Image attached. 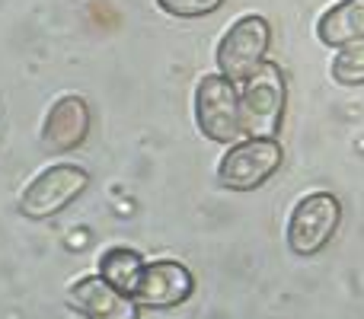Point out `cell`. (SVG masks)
Here are the masks:
<instances>
[{
  "label": "cell",
  "mask_w": 364,
  "mask_h": 319,
  "mask_svg": "<svg viewBox=\"0 0 364 319\" xmlns=\"http://www.w3.org/2000/svg\"><path fill=\"white\" fill-rule=\"evenodd\" d=\"M284 102H288V87L282 67L265 61L256 74L246 77L240 93V119L246 138H275L282 128Z\"/></svg>",
  "instance_id": "obj_1"
},
{
  "label": "cell",
  "mask_w": 364,
  "mask_h": 319,
  "mask_svg": "<svg viewBox=\"0 0 364 319\" xmlns=\"http://www.w3.org/2000/svg\"><path fill=\"white\" fill-rule=\"evenodd\" d=\"M272 45V26L259 13H246L240 16L230 29L224 32L218 45V67L224 77H230L233 83H243L246 77H252L265 64Z\"/></svg>",
  "instance_id": "obj_3"
},
{
  "label": "cell",
  "mask_w": 364,
  "mask_h": 319,
  "mask_svg": "<svg viewBox=\"0 0 364 319\" xmlns=\"http://www.w3.org/2000/svg\"><path fill=\"white\" fill-rule=\"evenodd\" d=\"M333 77L342 87H361L364 83V42H352L339 48L333 58Z\"/></svg>",
  "instance_id": "obj_12"
},
{
  "label": "cell",
  "mask_w": 364,
  "mask_h": 319,
  "mask_svg": "<svg viewBox=\"0 0 364 319\" xmlns=\"http://www.w3.org/2000/svg\"><path fill=\"white\" fill-rule=\"evenodd\" d=\"M144 265L147 262H144V256H141V252L128 249V246H112V249L102 252L100 271H96V275L106 278L112 288L125 291V294L132 297L134 288H138V281H141V271H144Z\"/></svg>",
  "instance_id": "obj_11"
},
{
  "label": "cell",
  "mask_w": 364,
  "mask_h": 319,
  "mask_svg": "<svg viewBox=\"0 0 364 319\" xmlns=\"http://www.w3.org/2000/svg\"><path fill=\"white\" fill-rule=\"evenodd\" d=\"M284 151L275 138H246L233 144L218 163V179L230 192H252L278 173Z\"/></svg>",
  "instance_id": "obj_4"
},
{
  "label": "cell",
  "mask_w": 364,
  "mask_h": 319,
  "mask_svg": "<svg viewBox=\"0 0 364 319\" xmlns=\"http://www.w3.org/2000/svg\"><path fill=\"white\" fill-rule=\"evenodd\" d=\"M192 291H195V278L186 265L173 262V259H157V262L144 265L141 281L132 297L138 307L170 310V307L186 303L188 297H192Z\"/></svg>",
  "instance_id": "obj_7"
},
{
  "label": "cell",
  "mask_w": 364,
  "mask_h": 319,
  "mask_svg": "<svg viewBox=\"0 0 364 319\" xmlns=\"http://www.w3.org/2000/svg\"><path fill=\"white\" fill-rule=\"evenodd\" d=\"M342 205L329 192H310L294 205L288 217V246L294 256H316L336 237Z\"/></svg>",
  "instance_id": "obj_6"
},
{
  "label": "cell",
  "mask_w": 364,
  "mask_h": 319,
  "mask_svg": "<svg viewBox=\"0 0 364 319\" xmlns=\"http://www.w3.org/2000/svg\"><path fill=\"white\" fill-rule=\"evenodd\" d=\"M68 301L83 319H141V307L100 275H83L68 288Z\"/></svg>",
  "instance_id": "obj_9"
},
{
  "label": "cell",
  "mask_w": 364,
  "mask_h": 319,
  "mask_svg": "<svg viewBox=\"0 0 364 319\" xmlns=\"http://www.w3.org/2000/svg\"><path fill=\"white\" fill-rule=\"evenodd\" d=\"M195 121L214 144H233L243 134L237 83L224 74H205L195 90Z\"/></svg>",
  "instance_id": "obj_2"
},
{
  "label": "cell",
  "mask_w": 364,
  "mask_h": 319,
  "mask_svg": "<svg viewBox=\"0 0 364 319\" xmlns=\"http://www.w3.org/2000/svg\"><path fill=\"white\" fill-rule=\"evenodd\" d=\"M90 185V173L77 163H58L48 166L26 185L23 198H19V211L29 220H45L55 217L58 211L77 201Z\"/></svg>",
  "instance_id": "obj_5"
},
{
  "label": "cell",
  "mask_w": 364,
  "mask_h": 319,
  "mask_svg": "<svg viewBox=\"0 0 364 319\" xmlns=\"http://www.w3.org/2000/svg\"><path fill=\"white\" fill-rule=\"evenodd\" d=\"M316 36L329 48L364 42V0H342V4L329 6L316 23Z\"/></svg>",
  "instance_id": "obj_10"
},
{
  "label": "cell",
  "mask_w": 364,
  "mask_h": 319,
  "mask_svg": "<svg viewBox=\"0 0 364 319\" xmlns=\"http://www.w3.org/2000/svg\"><path fill=\"white\" fill-rule=\"evenodd\" d=\"M157 6L170 16L195 19V16H211L224 6V0H157Z\"/></svg>",
  "instance_id": "obj_13"
},
{
  "label": "cell",
  "mask_w": 364,
  "mask_h": 319,
  "mask_svg": "<svg viewBox=\"0 0 364 319\" xmlns=\"http://www.w3.org/2000/svg\"><path fill=\"white\" fill-rule=\"evenodd\" d=\"M93 112L90 102L77 93H64L51 102L42 125V144L48 153H70L90 138Z\"/></svg>",
  "instance_id": "obj_8"
}]
</instances>
